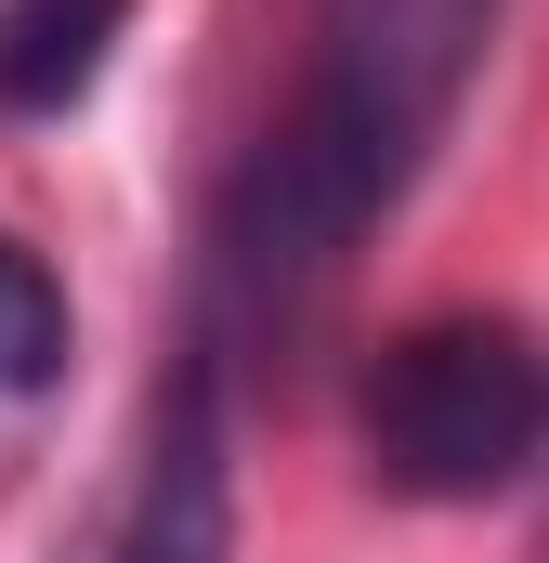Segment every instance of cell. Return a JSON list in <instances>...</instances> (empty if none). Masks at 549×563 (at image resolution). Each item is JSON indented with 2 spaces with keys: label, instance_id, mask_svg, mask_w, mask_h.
<instances>
[{
  "label": "cell",
  "instance_id": "5b68a950",
  "mask_svg": "<svg viewBox=\"0 0 549 563\" xmlns=\"http://www.w3.org/2000/svg\"><path fill=\"white\" fill-rule=\"evenodd\" d=\"M445 26H458V66L484 53V26H497V0H445Z\"/></svg>",
  "mask_w": 549,
  "mask_h": 563
},
{
  "label": "cell",
  "instance_id": "3957f363",
  "mask_svg": "<svg viewBox=\"0 0 549 563\" xmlns=\"http://www.w3.org/2000/svg\"><path fill=\"white\" fill-rule=\"evenodd\" d=\"M132 0H0V119H66L105 53H119Z\"/></svg>",
  "mask_w": 549,
  "mask_h": 563
},
{
  "label": "cell",
  "instance_id": "277c9868",
  "mask_svg": "<svg viewBox=\"0 0 549 563\" xmlns=\"http://www.w3.org/2000/svg\"><path fill=\"white\" fill-rule=\"evenodd\" d=\"M53 367H66V288H53V263L26 236H0V407L40 394Z\"/></svg>",
  "mask_w": 549,
  "mask_h": 563
},
{
  "label": "cell",
  "instance_id": "6da1fadb",
  "mask_svg": "<svg viewBox=\"0 0 549 563\" xmlns=\"http://www.w3.org/2000/svg\"><path fill=\"white\" fill-rule=\"evenodd\" d=\"M354 432H367V472L393 498H432V511L524 485L549 459V354H537V328H511V314H418V328H393L380 367H367Z\"/></svg>",
  "mask_w": 549,
  "mask_h": 563
},
{
  "label": "cell",
  "instance_id": "7a4b0ae2",
  "mask_svg": "<svg viewBox=\"0 0 549 563\" xmlns=\"http://www.w3.org/2000/svg\"><path fill=\"white\" fill-rule=\"evenodd\" d=\"M79 563H236V432H223V341L197 328V354L157 394V445H144L132 498L105 511V538Z\"/></svg>",
  "mask_w": 549,
  "mask_h": 563
}]
</instances>
